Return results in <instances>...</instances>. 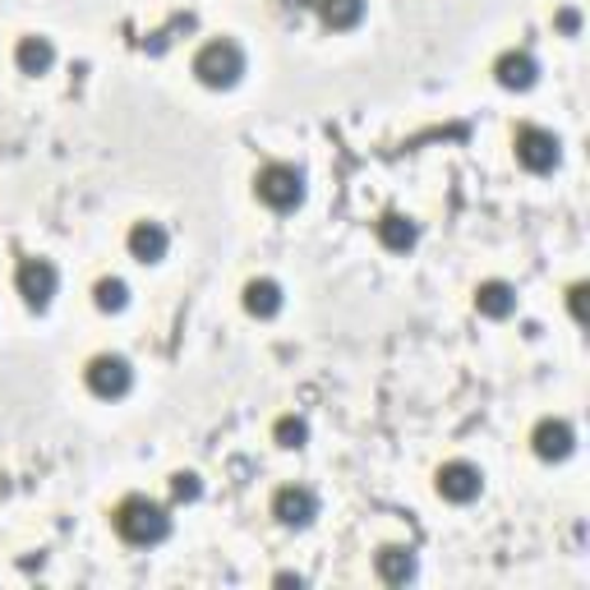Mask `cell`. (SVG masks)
Masks as SVG:
<instances>
[{"mask_svg":"<svg viewBox=\"0 0 590 590\" xmlns=\"http://www.w3.org/2000/svg\"><path fill=\"white\" fill-rule=\"evenodd\" d=\"M111 526H116V535H120L125 545L148 549V545L167 540L171 517H167V507H162V503H152V498H143V494H130V498H120V503H116Z\"/></svg>","mask_w":590,"mask_h":590,"instance_id":"1","label":"cell"},{"mask_svg":"<svg viewBox=\"0 0 590 590\" xmlns=\"http://www.w3.org/2000/svg\"><path fill=\"white\" fill-rule=\"evenodd\" d=\"M245 74V51L230 37H213L194 51V79L203 88H236Z\"/></svg>","mask_w":590,"mask_h":590,"instance_id":"2","label":"cell"},{"mask_svg":"<svg viewBox=\"0 0 590 590\" xmlns=\"http://www.w3.org/2000/svg\"><path fill=\"white\" fill-rule=\"evenodd\" d=\"M254 194H259V203H268L272 213H291L304 199V175L291 162H268L254 175Z\"/></svg>","mask_w":590,"mask_h":590,"instance_id":"3","label":"cell"},{"mask_svg":"<svg viewBox=\"0 0 590 590\" xmlns=\"http://www.w3.org/2000/svg\"><path fill=\"white\" fill-rule=\"evenodd\" d=\"M84 378H88V388H93L97 397L116 401V397L130 393L135 369H130V361H125V355H93L88 369H84Z\"/></svg>","mask_w":590,"mask_h":590,"instance_id":"4","label":"cell"},{"mask_svg":"<svg viewBox=\"0 0 590 590\" xmlns=\"http://www.w3.org/2000/svg\"><path fill=\"white\" fill-rule=\"evenodd\" d=\"M512 152H517V162L526 171H554L558 167V139L540 125H522L517 135H512Z\"/></svg>","mask_w":590,"mask_h":590,"instance_id":"5","label":"cell"},{"mask_svg":"<svg viewBox=\"0 0 590 590\" xmlns=\"http://www.w3.org/2000/svg\"><path fill=\"white\" fill-rule=\"evenodd\" d=\"M433 490H439V498H448V503H471L484 490V475H480V466H471V461H443L439 475H433Z\"/></svg>","mask_w":590,"mask_h":590,"instance_id":"6","label":"cell"},{"mask_svg":"<svg viewBox=\"0 0 590 590\" xmlns=\"http://www.w3.org/2000/svg\"><path fill=\"white\" fill-rule=\"evenodd\" d=\"M56 268H51L46 259H23L19 264V272H14V287H19V296H23V304L29 310H46L51 304V296H56Z\"/></svg>","mask_w":590,"mask_h":590,"instance_id":"7","label":"cell"},{"mask_svg":"<svg viewBox=\"0 0 590 590\" xmlns=\"http://www.w3.org/2000/svg\"><path fill=\"white\" fill-rule=\"evenodd\" d=\"M530 448L540 461H562V457H572L577 448V429L568 420H558V416H545L540 425L530 429Z\"/></svg>","mask_w":590,"mask_h":590,"instance_id":"8","label":"cell"},{"mask_svg":"<svg viewBox=\"0 0 590 590\" xmlns=\"http://www.w3.org/2000/svg\"><path fill=\"white\" fill-rule=\"evenodd\" d=\"M272 517L281 526H310L319 517L314 490H304V484H281V490L272 494Z\"/></svg>","mask_w":590,"mask_h":590,"instance_id":"9","label":"cell"},{"mask_svg":"<svg viewBox=\"0 0 590 590\" xmlns=\"http://www.w3.org/2000/svg\"><path fill=\"white\" fill-rule=\"evenodd\" d=\"M494 79L512 93H522V88H530L535 79H540V65H535L530 51H503V56L494 61Z\"/></svg>","mask_w":590,"mask_h":590,"instance_id":"10","label":"cell"},{"mask_svg":"<svg viewBox=\"0 0 590 590\" xmlns=\"http://www.w3.org/2000/svg\"><path fill=\"white\" fill-rule=\"evenodd\" d=\"M125 245H130V254H135L139 264H162L171 240H167V226H158V222H135V226H130V240H125Z\"/></svg>","mask_w":590,"mask_h":590,"instance_id":"11","label":"cell"},{"mask_svg":"<svg viewBox=\"0 0 590 590\" xmlns=\"http://www.w3.org/2000/svg\"><path fill=\"white\" fill-rule=\"evenodd\" d=\"M374 572H378V581H388V586H406L410 577H416V554L401 549V545H383L374 554Z\"/></svg>","mask_w":590,"mask_h":590,"instance_id":"12","label":"cell"},{"mask_svg":"<svg viewBox=\"0 0 590 590\" xmlns=\"http://www.w3.org/2000/svg\"><path fill=\"white\" fill-rule=\"evenodd\" d=\"M475 310L484 319H507L512 310H517V291H512L507 281H498V277L480 281V287H475Z\"/></svg>","mask_w":590,"mask_h":590,"instance_id":"13","label":"cell"},{"mask_svg":"<svg viewBox=\"0 0 590 590\" xmlns=\"http://www.w3.org/2000/svg\"><path fill=\"white\" fill-rule=\"evenodd\" d=\"M14 61H19V69H23V74H46L51 65H56V46H51V37L29 33V37H19Z\"/></svg>","mask_w":590,"mask_h":590,"instance_id":"14","label":"cell"},{"mask_svg":"<svg viewBox=\"0 0 590 590\" xmlns=\"http://www.w3.org/2000/svg\"><path fill=\"white\" fill-rule=\"evenodd\" d=\"M245 310H249L254 319H272V314L281 310V287H277L272 277L245 281Z\"/></svg>","mask_w":590,"mask_h":590,"instance_id":"15","label":"cell"},{"mask_svg":"<svg viewBox=\"0 0 590 590\" xmlns=\"http://www.w3.org/2000/svg\"><path fill=\"white\" fill-rule=\"evenodd\" d=\"M319 19H323V29H332V33H346V29H355V23L365 19V0H319Z\"/></svg>","mask_w":590,"mask_h":590,"instance_id":"16","label":"cell"},{"mask_svg":"<svg viewBox=\"0 0 590 590\" xmlns=\"http://www.w3.org/2000/svg\"><path fill=\"white\" fill-rule=\"evenodd\" d=\"M378 245L393 249V254H406L410 245H416V222L401 217V213H383L378 217Z\"/></svg>","mask_w":590,"mask_h":590,"instance_id":"17","label":"cell"},{"mask_svg":"<svg viewBox=\"0 0 590 590\" xmlns=\"http://www.w3.org/2000/svg\"><path fill=\"white\" fill-rule=\"evenodd\" d=\"M93 300H97L101 314H120L125 304H130V287H125L120 277H101L97 287H93Z\"/></svg>","mask_w":590,"mask_h":590,"instance_id":"18","label":"cell"},{"mask_svg":"<svg viewBox=\"0 0 590 590\" xmlns=\"http://www.w3.org/2000/svg\"><path fill=\"white\" fill-rule=\"evenodd\" d=\"M304 439H310V425H304L300 416H281L272 425V443L277 448H304Z\"/></svg>","mask_w":590,"mask_h":590,"instance_id":"19","label":"cell"},{"mask_svg":"<svg viewBox=\"0 0 590 590\" xmlns=\"http://www.w3.org/2000/svg\"><path fill=\"white\" fill-rule=\"evenodd\" d=\"M171 494L185 498V503L199 498V475H194V471H175V475H171Z\"/></svg>","mask_w":590,"mask_h":590,"instance_id":"20","label":"cell"},{"mask_svg":"<svg viewBox=\"0 0 590 590\" xmlns=\"http://www.w3.org/2000/svg\"><path fill=\"white\" fill-rule=\"evenodd\" d=\"M577 23H581L577 10H562V14H558V29H562V33H577Z\"/></svg>","mask_w":590,"mask_h":590,"instance_id":"21","label":"cell"},{"mask_svg":"<svg viewBox=\"0 0 590 590\" xmlns=\"http://www.w3.org/2000/svg\"><path fill=\"white\" fill-rule=\"evenodd\" d=\"M581 296H586V281H577V287L568 291V304H572V314L581 319Z\"/></svg>","mask_w":590,"mask_h":590,"instance_id":"22","label":"cell"},{"mask_svg":"<svg viewBox=\"0 0 590 590\" xmlns=\"http://www.w3.org/2000/svg\"><path fill=\"white\" fill-rule=\"evenodd\" d=\"M291 6H310V10H314V6H319V0H291Z\"/></svg>","mask_w":590,"mask_h":590,"instance_id":"23","label":"cell"}]
</instances>
